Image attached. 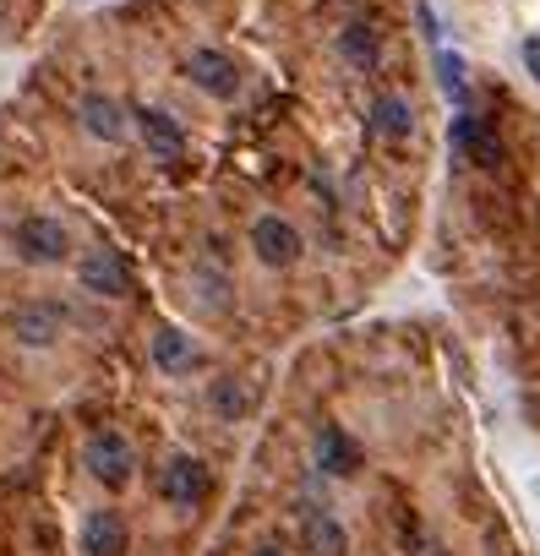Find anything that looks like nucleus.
Listing matches in <instances>:
<instances>
[{
    "label": "nucleus",
    "instance_id": "obj_18",
    "mask_svg": "<svg viewBox=\"0 0 540 556\" xmlns=\"http://www.w3.org/2000/svg\"><path fill=\"white\" fill-rule=\"evenodd\" d=\"M437 72H442V93H453V99H464V61L459 55H437Z\"/></svg>",
    "mask_w": 540,
    "mask_h": 556
},
{
    "label": "nucleus",
    "instance_id": "obj_9",
    "mask_svg": "<svg viewBox=\"0 0 540 556\" xmlns=\"http://www.w3.org/2000/svg\"><path fill=\"white\" fill-rule=\"evenodd\" d=\"M7 328H12V339H17L23 350H50V344L61 339V312L28 301V306H17V312L7 317Z\"/></svg>",
    "mask_w": 540,
    "mask_h": 556
},
{
    "label": "nucleus",
    "instance_id": "obj_20",
    "mask_svg": "<svg viewBox=\"0 0 540 556\" xmlns=\"http://www.w3.org/2000/svg\"><path fill=\"white\" fill-rule=\"evenodd\" d=\"M251 556H285L279 545H262V551H251Z\"/></svg>",
    "mask_w": 540,
    "mask_h": 556
},
{
    "label": "nucleus",
    "instance_id": "obj_11",
    "mask_svg": "<svg viewBox=\"0 0 540 556\" xmlns=\"http://www.w3.org/2000/svg\"><path fill=\"white\" fill-rule=\"evenodd\" d=\"M317 469H328L334 480H350L361 469V447L344 426H323L317 431Z\"/></svg>",
    "mask_w": 540,
    "mask_h": 556
},
{
    "label": "nucleus",
    "instance_id": "obj_19",
    "mask_svg": "<svg viewBox=\"0 0 540 556\" xmlns=\"http://www.w3.org/2000/svg\"><path fill=\"white\" fill-rule=\"evenodd\" d=\"M518 61H524V72L540 83V34H529V39L518 45Z\"/></svg>",
    "mask_w": 540,
    "mask_h": 556
},
{
    "label": "nucleus",
    "instance_id": "obj_16",
    "mask_svg": "<svg viewBox=\"0 0 540 556\" xmlns=\"http://www.w3.org/2000/svg\"><path fill=\"white\" fill-rule=\"evenodd\" d=\"M372 131H377V137H388V142L410 137V131H415V110H410V99L382 93V99L372 104Z\"/></svg>",
    "mask_w": 540,
    "mask_h": 556
},
{
    "label": "nucleus",
    "instance_id": "obj_1",
    "mask_svg": "<svg viewBox=\"0 0 540 556\" xmlns=\"http://www.w3.org/2000/svg\"><path fill=\"white\" fill-rule=\"evenodd\" d=\"M12 245H17V256L34 262V267H55V262L72 256V235H66V224L50 218V213H28V218L12 229Z\"/></svg>",
    "mask_w": 540,
    "mask_h": 556
},
{
    "label": "nucleus",
    "instance_id": "obj_15",
    "mask_svg": "<svg viewBox=\"0 0 540 556\" xmlns=\"http://www.w3.org/2000/svg\"><path fill=\"white\" fill-rule=\"evenodd\" d=\"M153 366L169 371V377H180V371L197 366V344H191L180 328H159V333H153Z\"/></svg>",
    "mask_w": 540,
    "mask_h": 556
},
{
    "label": "nucleus",
    "instance_id": "obj_7",
    "mask_svg": "<svg viewBox=\"0 0 540 556\" xmlns=\"http://www.w3.org/2000/svg\"><path fill=\"white\" fill-rule=\"evenodd\" d=\"M131 121H137V137H142V148H148L153 159H180V153H186V126H180L169 110L142 104V110H131Z\"/></svg>",
    "mask_w": 540,
    "mask_h": 556
},
{
    "label": "nucleus",
    "instance_id": "obj_13",
    "mask_svg": "<svg viewBox=\"0 0 540 556\" xmlns=\"http://www.w3.org/2000/svg\"><path fill=\"white\" fill-rule=\"evenodd\" d=\"M301 540H306V556H350V534L334 513H306Z\"/></svg>",
    "mask_w": 540,
    "mask_h": 556
},
{
    "label": "nucleus",
    "instance_id": "obj_14",
    "mask_svg": "<svg viewBox=\"0 0 540 556\" xmlns=\"http://www.w3.org/2000/svg\"><path fill=\"white\" fill-rule=\"evenodd\" d=\"M339 55H344L355 72H372V66L382 61L377 28H372V23H344V28H339Z\"/></svg>",
    "mask_w": 540,
    "mask_h": 556
},
{
    "label": "nucleus",
    "instance_id": "obj_4",
    "mask_svg": "<svg viewBox=\"0 0 540 556\" xmlns=\"http://www.w3.org/2000/svg\"><path fill=\"white\" fill-rule=\"evenodd\" d=\"M77 285H83L88 295L121 301V295H131V267H126V256H121V251L93 245V251H83V262H77Z\"/></svg>",
    "mask_w": 540,
    "mask_h": 556
},
{
    "label": "nucleus",
    "instance_id": "obj_2",
    "mask_svg": "<svg viewBox=\"0 0 540 556\" xmlns=\"http://www.w3.org/2000/svg\"><path fill=\"white\" fill-rule=\"evenodd\" d=\"M251 251H256L262 267H296L306 240L285 213H262V218H251Z\"/></svg>",
    "mask_w": 540,
    "mask_h": 556
},
{
    "label": "nucleus",
    "instance_id": "obj_8",
    "mask_svg": "<svg viewBox=\"0 0 540 556\" xmlns=\"http://www.w3.org/2000/svg\"><path fill=\"white\" fill-rule=\"evenodd\" d=\"M448 142H453V153L469 159L475 169H497V164H502V148H497V137L486 131L480 115H459V121L448 126Z\"/></svg>",
    "mask_w": 540,
    "mask_h": 556
},
{
    "label": "nucleus",
    "instance_id": "obj_12",
    "mask_svg": "<svg viewBox=\"0 0 540 556\" xmlns=\"http://www.w3.org/2000/svg\"><path fill=\"white\" fill-rule=\"evenodd\" d=\"M83 556H126V518L99 507L83 518Z\"/></svg>",
    "mask_w": 540,
    "mask_h": 556
},
{
    "label": "nucleus",
    "instance_id": "obj_3",
    "mask_svg": "<svg viewBox=\"0 0 540 556\" xmlns=\"http://www.w3.org/2000/svg\"><path fill=\"white\" fill-rule=\"evenodd\" d=\"M83 469L99 480V485H126L131 480V469H137V453H131V442L121 437V431H93L88 442H83Z\"/></svg>",
    "mask_w": 540,
    "mask_h": 556
},
{
    "label": "nucleus",
    "instance_id": "obj_17",
    "mask_svg": "<svg viewBox=\"0 0 540 556\" xmlns=\"http://www.w3.org/2000/svg\"><path fill=\"white\" fill-rule=\"evenodd\" d=\"M208 404L224 415V420H235V415H246V393H240V382L235 377H218L213 388H208Z\"/></svg>",
    "mask_w": 540,
    "mask_h": 556
},
{
    "label": "nucleus",
    "instance_id": "obj_10",
    "mask_svg": "<svg viewBox=\"0 0 540 556\" xmlns=\"http://www.w3.org/2000/svg\"><path fill=\"white\" fill-rule=\"evenodd\" d=\"M77 121H83V131L99 137V142H126V110H121L110 93H83Z\"/></svg>",
    "mask_w": 540,
    "mask_h": 556
},
{
    "label": "nucleus",
    "instance_id": "obj_6",
    "mask_svg": "<svg viewBox=\"0 0 540 556\" xmlns=\"http://www.w3.org/2000/svg\"><path fill=\"white\" fill-rule=\"evenodd\" d=\"M186 77H191V88H202L208 99H235L240 93V66L224 55V50H191L186 55Z\"/></svg>",
    "mask_w": 540,
    "mask_h": 556
},
{
    "label": "nucleus",
    "instance_id": "obj_5",
    "mask_svg": "<svg viewBox=\"0 0 540 556\" xmlns=\"http://www.w3.org/2000/svg\"><path fill=\"white\" fill-rule=\"evenodd\" d=\"M208 464L202 458H191V453H175L164 469H159V496L169 502V507H180V513H191V507H202L208 502Z\"/></svg>",
    "mask_w": 540,
    "mask_h": 556
}]
</instances>
